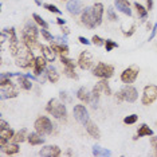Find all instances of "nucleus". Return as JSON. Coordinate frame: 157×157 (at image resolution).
<instances>
[{"label":"nucleus","mask_w":157,"mask_h":157,"mask_svg":"<svg viewBox=\"0 0 157 157\" xmlns=\"http://www.w3.org/2000/svg\"><path fill=\"white\" fill-rule=\"evenodd\" d=\"M38 27L34 23L28 22L23 30V43L27 46L28 48L34 50L38 46Z\"/></svg>","instance_id":"nucleus-1"},{"label":"nucleus","mask_w":157,"mask_h":157,"mask_svg":"<svg viewBox=\"0 0 157 157\" xmlns=\"http://www.w3.org/2000/svg\"><path fill=\"white\" fill-rule=\"evenodd\" d=\"M46 110H47V113L52 114V116H54L55 118H58V120L66 118V116H67L66 105L65 103H62V102H59L58 99H55V98H51L47 102Z\"/></svg>","instance_id":"nucleus-2"},{"label":"nucleus","mask_w":157,"mask_h":157,"mask_svg":"<svg viewBox=\"0 0 157 157\" xmlns=\"http://www.w3.org/2000/svg\"><path fill=\"white\" fill-rule=\"evenodd\" d=\"M34 126H35V130H36L38 133H40L42 136L51 134L52 130H54V125H52V122L50 121L48 117H46V116H42V117H39V118H36Z\"/></svg>","instance_id":"nucleus-3"},{"label":"nucleus","mask_w":157,"mask_h":157,"mask_svg":"<svg viewBox=\"0 0 157 157\" xmlns=\"http://www.w3.org/2000/svg\"><path fill=\"white\" fill-rule=\"evenodd\" d=\"M91 71H93V75L94 77H98V78H101V79L102 78L109 79L114 74V67L112 65H106V63H103V62H99Z\"/></svg>","instance_id":"nucleus-4"},{"label":"nucleus","mask_w":157,"mask_h":157,"mask_svg":"<svg viewBox=\"0 0 157 157\" xmlns=\"http://www.w3.org/2000/svg\"><path fill=\"white\" fill-rule=\"evenodd\" d=\"M156 99H157V86L156 85H148V86H145L142 99H141L142 105L149 106V105H152Z\"/></svg>","instance_id":"nucleus-5"},{"label":"nucleus","mask_w":157,"mask_h":157,"mask_svg":"<svg viewBox=\"0 0 157 157\" xmlns=\"http://www.w3.org/2000/svg\"><path fill=\"white\" fill-rule=\"evenodd\" d=\"M73 114H74V118H75L78 122L82 125H86L89 121H90V116H89L87 109L85 108L83 105H75L73 108Z\"/></svg>","instance_id":"nucleus-6"},{"label":"nucleus","mask_w":157,"mask_h":157,"mask_svg":"<svg viewBox=\"0 0 157 157\" xmlns=\"http://www.w3.org/2000/svg\"><path fill=\"white\" fill-rule=\"evenodd\" d=\"M118 93H120L121 98H122V101H128V102H134L136 99H137V97H138L137 89L133 87V86H129V85L122 87Z\"/></svg>","instance_id":"nucleus-7"},{"label":"nucleus","mask_w":157,"mask_h":157,"mask_svg":"<svg viewBox=\"0 0 157 157\" xmlns=\"http://www.w3.org/2000/svg\"><path fill=\"white\" fill-rule=\"evenodd\" d=\"M102 16H103V4L102 3H95L91 7V17H93L94 28L98 27L102 23Z\"/></svg>","instance_id":"nucleus-8"},{"label":"nucleus","mask_w":157,"mask_h":157,"mask_svg":"<svg viewBox=\"0 0 157 157\" xmlns=\"http://www.w3.org/2000/svg\"><path fill=\"white\" fill-rule=\"evenodd\" d=\"M137 77H138V69L136 66H132L122 71V74H121V81H122L124 83H133V82L137 79Z\"/></svg>","instance_id":"nucleus-9"},{"label":"nucleus","mask_w":157,"mask_h":157,"mask_svg":"<svg viewBox=\"0 0 157 157\" xmlns=\"http://www.w3.org/2000/svg\"><path fill=\"white\" fill-rule=\"evenodd\" d=\"M47 62H48V60L46 59L43 55H42V56H36V58H35L34 66H33L35 75L39 77V75H42V74H44L46 69H47Z\"/></svg>","instance_id":"nucleus-10"},{"label":"nucleus","mask_w":157,"mask_h":157,"mask_svg":"<svg viewBox=\"0 0 157 157\" xmlns=\"http://www.w3.org/2000/svg\"><path fill=\"white\" fill-rule=\"evenodd\" d=\"M78 66H79L82 70L91 69V66H93V56H91L90 52H87V51L81 52L79 58H78Z\"/></svg>","instance_id":"nucleus-11"},{"label":"nucleus","mask_w":157,"mask_h":157,"mask_svg":"<svg viewBox=\"0 0 157 157\" xmlns=\"http://www.w3.org/2000/svg\"><path fill=\"white\" fill-rule=\"evenodd\" d=\"M60 155V148L56 145H47L39 151V156L42 157H58Z\"/></svg>","instance_id":"nucleus-12"},{"label":"nucleus","mask_w":157,"mask_h":157,"mask_svg":"<svg viewBox=\"0 0 157 157\" xmlns=\"http://www.w3.org/2000/svg\"><path fill=\"white\" fill-rule=\"evenodd\" d=\"M15 132L11 128H7V129H0V149H3L4 146L8 144L10 140H12Z\"/></svg>","instance_id":"nucleus-13"},{"label":"nucleus","mask_w":157,"mask_h":157,"mask_svg":"<svg viewBox=\"0 0 157 157\" xmlns=\"http://www.w3.org/2000/svg\"><path fill=\"white\" fill-rule=\"evenodd\" d=\"M102 86L99 85V82L97 85H95L94 87H93V90H91V108L93 109H97L98 108V103H99V97H101V93H102Z\"/></svg>","instance_id":"nucleus-14"},{"label":"nucleus","mask_w":157,"mask_h":157,"mask_svg":"<svg viewBox=\"0 0 157 157\" xmlns=\"http://www.w3.org/2000/svg\"><path fill=\"white\" fill-rule=\"evenodd\" d=\"M114 7H116L120 12H122L128 16H132L130 3L128 2V0H114Z\"/></svg>","instance_id":"nucleus-15"},{"label":"nucleus","mask_w":157,"mask_h":157,"mask_svg":"<svg viewBox=\"0 0 157 157\" xmlns=\"http://www.w3.org/2000/svg\"><path fill=\"white\" fill-rule=\"evenodd\" d=\"M66 8L71 15H78L82 11V2L81 0H69Z\"/></svg>","instance_id":"nucleus-16"},{"label":"nucleus","mask_w":157,"mask_h":157,"mask_svg":"<svg viewBox=\"0 0 157 157\" xmlns=\"http://www.w3.org/2000/svg\"><path fill=\"white\" fill-rule=\"evenodd\" d=\"M81 22H82V24H85V26L89 28H94L93 17H91V7L85 8V11L82 12V15H81Z\"/></svg>","instance_id":"nucleus-17"},{"label":"nucleus","mask_w":157,"mask_h":157,"mask_svg":"<svg viewBox=\"0 0 157 157\" xmlns=\"http://www.w3.org/2000/svg\"><path fill=\"white\" fill-rule=\"evenodd\" d=\"M39 48H40V51H42V55L44 56L46 59L48 60V62H54L55 60V51L51 48V46H44V44H40L39 46Z\"/></svg>","instance_id":"nucleus-18"},{"label":"nucleus","mask_w":157,"mask_h":157,"mask_svg":"<svg viewBox=\"0 0 157 157\" xmlns=\"http://www.w3.org/2000/svg\"><path fill=\"white\" fill-rule=\"evenodd\" d=\"M51 48L54 50L55 52L60 54V55H67L69 54V47H67V44H65V43H59V42L52 40L51 42Z\"/></svg>","instance_id":"nucleus-19"},{"label":"nucleus","mask_w":157,"mask_h":157,"mask_svg":"<svg viewBox=\"0 0 157 157\" xmlns=\"http://www.w3.org/2000/svg\"><path fill=\"white\" fill-rule=\"evenodd\" d=\"M27 141L30 142L31 145H42V144H44V138L42 137V134L38 133V132L28 134L27 136Z\"/></svg>","instance_id":"nucleus-20"},{"label":"nucleus","mask_w":157,"mask_h":157,"mask_svg":"<svg viewBox=\"0 0 157 157\" xmlns=\"http://www.w3.org/2000/svg\"><path fill=\"white\" fill-rule=\"evenodd\" d=\"M86 126V130H87V133L91 136V137H94V138H101V132H99L98 129V126L95 125L94 122H91V121H89V122L85 125Z\"/></svg>","instance_id":"nucleus-21"},{"label":"nucleus","mask_w":157,"mask_h":157,"mask_svg":"<svg viewBox=\"0 0 157 157\" xmlns=\"http://www.w3.org/2000/svg\"><path fill=\"white\" fill-rule=\"evenodd\" d=\"M146 136H148V137L149 136H153V130L146 124H141L137 130V136L134 137V140H137V138H140V137H146Z\"/></svg>","instance_id":"nucleus-22"},{"label":"nucleus","mask_w":157,"mask_h":157,"mask_svg":"<svg viewBox=\"0 0 157 157\" xmlns=\"http://www.w3.org/2000/svg\"><path fill=\"white\" fill-rule=\"evenodd\" d=\"M46 74H47V79L51 82V83H56L59 81V74L54 66H48L46 69Z\"/></svg>","instance_id":"nucleus-23"},{"label":"nucleus","mask_w":157,"mask_h":157,"mask_svg":"<svg viewBox=\"0 0 157 157\" xmlns=\"http://www.w3.org/2000/svg\"><path fill=\"white\" fill-rule=\"evenodd\" d=\"M17 97V91L13 89L12 85H8V89L6 87H2V99H6V98H15Z\"/></svg>","instance_id":"nucleus-24"},{"label":"nucleus","mask_w":157,"mask_h":157,"mask_svg":"<svg viewBox=\"0 0 157 157\" xmlns=\"http://www.w3.org/2000/svg\"><path fill=\"white\" fill-rule=\"evenodd\" d=\"M17 82H19L20 87L24 89V90H31V87H33L31 79L27 75H23V74H20V75L17 77Z\"/></svg>","instance_id":"nucleus-25"},{"label":"nucleus","mask_w":157,"mask_h":157,"mask_svg":"<svg viewBox=\"0 0 157 157\" xmlns=\"http://www.w3.org/2000/svg\"><path fill=\"white\" fill-rule=\"evenodd\" d=\"M77 97L81 99V101L86 102V103H90L91 101V93H89L86 90V87H81L79 90L77 91Z\"/></svg>","instance_id":"nucleus-26"},{"label":"nucleus","mask_w":157,"mask_h":157,"mask_svg":"<svg viewBox=\"0 0 157 157\" xmlns=\"http://www.w3.org/2000/svg\"><path fill=\"white\" fill-rule=\"evenodd\" d=\"M2 152H4L6 155H8V156L16 155V153L19 152V145H17V142H13V144H10L8 142V144L2 149Z\"/></svg>","instance_id":"nucleus-27"},{"label":"nucleus","mask_w":157,"mask_h":157,"mask_svg":"<svg viewBox=\"0 0 157 157\" xmlns=\"http://www.w3.org/2000/svg\"><path fill=\"white\" fill-rule=\"evenodd\" d=\"M93 156L98 157V156H112V152L109 151V149L106 148H102V146L99 145H94L93 146Z\"/></svg>","instance_id":"nucleus-28"},{"label":"nucleus","mask_w":157,"mask_h":157,"mask_svg":"<svg viewBox=\"0 0 157 157\" xmlns=\"http://www.w3.org/2000/svg\"><path fill=\"white\" fill-rule=\"evenodd\" d=\"M27 130L26 129H22V130H19V132H16L15 133V136H13V142H17V144H19V142H23L24 140H27Z\"/></svg>","instance_id":"nucleus-29"},{"label":"nucleus","mask_w":157,"mask_h":157,"mask_svg":"<svg viewBox=\"0 0 157 157\" xmlns=\"http://www.w3.org/2000/svg\"><path fill=\"white\" fill-rule=\"evenodd\" d=\"M3 33H6L8 35V39L11 43H17V36H16V33H15V28L11 27V28H3Z\"/></svg>","instance_id":"nucleus-30"},{"label":"nucleus","mask_w":157,"mask_h":157,"mask_svg":"<svg viewBox=\"0 0 157 157\" xmlns=\"http://www.w3.org/2000/svg\"><path fill=\"white\" fill-rule=\"evenodd\" d=\"M134 7H136V10H137V13L141 19H145V17L148 16V8H145L144 6L138 4V3H134Z\"/></svg>","instance_id":"nucleus-31"},{"label":"nucleus","mask_w":157,"mask_h":157,"mask_svg":"<svg viewBox=\"0 0 157 157\" xmlns=\"http://www.w3.org/2000/svg\"><path fill=\"white\" fill-rule=\"evenodd\" d=\"M33 19H34L35 22H36L42 28H48V23L46 22L44 19H42L40 15H38V13H33Z\"/></svg>","instance_id":"nucleus-32"},{"label":"nucleus","mask_w":157,"mask_h":157,"mask_svg":"<svg viewBox=\"0 0 157 157\" xmlns=\"http://www.w3.org/2000/svg\"><path fill=\"white\" fill-rule=\"evenodd\" d=\"M60 62L65 65V67H73V69H75V62L73 59L67 58L66 55H60Z\"/></svg>","instance_id":"nucleus-33"},{"label":"nucleus","mask_w":157,"mask_h":157,"mask_svg":"<svg viewBox=\"0 0 157 157\" xmlns=\"http://www.w3.org/2000/svg\"><path fill=\"white\" fill-rule=\"evenodd\" d=\"M63 73H65L66 77L71 78V79H78V74L75 73V69H73V67H65Z\"/></svg>","instance_id":"nucleus-34"},{"label":"nucleus","mask_w":157,"mask_h":157,"mask_svg":"<svg viewBox=\"0 0 157 157\" xmlns=\"http://www.w3.org/2000/svg\"><path fill=\"white\" fill-rule=\"evenodd\" d=\"M99 85H101V86H102V90H103V93H106V95H112V90H110V87H109L108 79H105V78H102V79L99 81Z\"/></svg>","instance_id":"nucleus-35"},{"label":"nucleus","mask_w":157,"mask_h":157,"mask_svg":"<svg viewBox=\"0 0 157 157\" xmlns=\"http://www.w3.org/2000/svg\"><path fill=\"white\" fill-rule=\"evenodd\" d=\"M118 47V43H116L114 40H112V39H106L105 40V48H106V51H112L113 48H117Z\"/></svg>","instance_id":"nucleus-36"},{"label":"nucleus","mask_w":157,"mask_h":157,"mask_svg":"<svg viewBox=\"0 0 157 157\" xmlns=\"http://www.w3.org/2000/svg\"><path fill=\"white\" fill-rule=\"evenodd\" d=\"M137 120H138V116L137 114H130V116H128V117H125L124 118V124H126V125H133L137 122Z\"/></svg>","instance_id":"nucleus-37"},{"label":"nucleus","mask_w":157,"mask_h":157,"mask_svg":"<svg viewBox=\"0 0 157 157\" xmlns=\"http://www.w3.org/2000/svg\"><path fill=\"white\" fill-rule=\"evenodd\" d=\"M106 13H108V19L110 20V22H116V20L118 19V16H117L116 12H114V8H113V7H109V8H108V12H106Z\"/></svg>","instance_id":"nucleus-38"},{"label":"nucleus","mask_w":157,"mask_h":157,"mask_svg":"<svg viewBox=\"0 0 157 157\" xmlns=\"http://www.w3.org/2000/svg\"><path fill=\"white\" fill-rule=\"evenodd\" d=\"M40 33H42V36L44 38V40L52 42V40H54V39H55V36H52V35H51V34H50L48 31H47V28H42V30H40Z\"/></svg>","instance_id":"nucleus-39"},{"label":"nucleus","mask_w":157,"mask_h":157,"mask_svg":"<svg viewBox=\"0 0 157 157\" xmlns=\"http://www.w3.org/2000/svg\"><path fill=\"white\" fill-rule=\"evenodd\" d=\"M43 7L47 11H50V12H54V13H60V10L59 8H56V7L54 6V4H48V3H46V4H43Z\"/></svg>","instance_id":"nucleus-40"},{"label":"nucleus","mask_w":157,"mask_h":157,"mask_svg":"<svg viewBox=\"0 0 157 157\" xmlns=\"http://www.w3.org/2000/svg\"><path fill=\"white\" fill-rule=\"evenodd\" d=\"M93 43H94L95 46H98V47H101V46H105V40H103L102 38H99L98 35H94V36L91 38Z\"/></svg>","instance_id":"nucleus-41"},{"label":"nucleus","mask_w":157,"mask_h":157,"mask_svg":"<svg viewBox=\"0 0 157 157\" xmlns=\"http://www.w3.org/2000/svg\"><path fill=\"white\" fill-rule=\"evenodd\" d=\"M156 34H157V23L153 24L152 33H151V35H149V40H153V39H155V36H156Z\"/></svg>","instance_id":"nucleus-42"},{"label":"nucleus","mask_w":157,"mask_h":157,"mask_svg":"<svg viewBox=\"0 0 157 157\" xmlns=\"http://www.w3.org/2000/svg\"><path fill=\"white\" fill-rule=\"evenodd\" d=\"M54 40H55V42H59V43L67 44V38H66V36H55Z\"/></svg>","instance_id":"nucleus-43"},{"label":"nucleus","mask_w":157,"mask_h":157,"mask_svg":"<svg viewBox=\"0 0 157 157\" xmlns=\"http://www.w3.org/2000/svg\"><path fill=\"white\" fill-rule=\"evenodd\" d=\"M7 128H10V125H8V122L7 121H4V120H0V129H7Z\"/></svg>","instance_id":"nucleus-44"},{"label":"nucleus","mask_w":157,"mask_h":157,"mask_svg":"<svg viewBox=\"0 0 157 157\" xmlns=\"http://www.w3.org/2000/svg\"><path fill=\"white\" fill-rule=\"evenodd\" d=\"M78 40H79L82 44H86V46L90 44V40H87V39L85 38V36H79V38H78Z\"/></svg>","instance_id":"nucleus-45"},{"label":"nucleus","mask_w":157,"mask_h":157,"mask_svg":"<svg viewBox=\"0 0 157 157\" xmlns=\"http://www.w3.org/2000/svg\"><path fill=\"white\" fill-rule=\"evenodd\" d=\"M134 31H136V26H132L129 33H124V35H125V36H132V35L134 34Z\"/></svg>","instance_id":"nucleus-46"},{"label":"nucleus","mask_w":157,"mask_h":157,"mask_svg":"<svg viewBox=\"0 0 157 157\" xmlns=\"http://www.w3.org/2000/svg\"><path fill=\"white\" fill-rule=\"evenodd\" d=\"M152 145H153V148H155V151H156V155H157V137H152Z\"/></svg>","instance_id":"nucleus-47"},{"label":"nucleus","mask_w":157,"mask_h":157,"mask_svg":"<svg viewBox=\"0 0 157 157\" xmlns=\"http://www.w3.org/2000/svg\"><path fill=\"white\" fill-rule=\"evenodd\" d=\"M59 97H60V99H63V101H67V93L66 91H60Z\"/></svg>","instance_id":"nucleus-48"},{"label":"nucleus","mask_w":157,"mask_h":157,"mask_svg":"<svg viewBox=\"0 0 157 157\" xmlns=\"http://www.w3.org/2000/svg\"><path fill=\"white\" fill-rule=\"evenodd\" d=\"M56 23H58L59 26H65V24H66V20L62 19V17H58V19H56Z\"/></svg>","instance_id":"nucleus-49"},{"label":"nucleus","mask_w":157,"mask_h":157,"mask_svg":"<svg viewBox=\"0 0 157 157\" xmlns=\"http://www.w3.org/2000/svg\"><path fill=\"white\" fill-rule=\"evenodd\" d=\"M146 7H148V10L151 11L153 8V0H146Z\"/></svg>","instance_id":"nucleus-50"},{"label":"nucleus","mask_w":157,"mask_h":157,"mask_svg":"<svg viewBox=\"0 0 157 157\" xmlns=\"http://www.w3.org/2000/svg\"><path fill=\"white\" fill-rule=\"evenodd\" d=\"M62 31H63V33H65L66 35L70 33V31H69V28H67V27H62Z\"/></svg>","instance_id":"nucleus-51"},{"label":"nucleus","mask_w":157,"mask_h":157,"mask_svg":"<svg viewBox=\"0 0 157 157\" xmlns=\"http://www.w3.org/2000/svg\"><path fill=\"white\" fill-rule=\"evenodd\" d=\"M35 3H36L38 6H42V3H40V0H35Z\"/></svg>","instance_id":"nucleus-52"}]
</instances>
